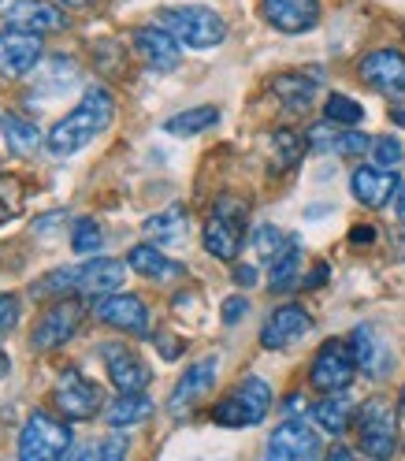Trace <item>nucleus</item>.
I'll return each mask as SVG.
<instances>
[{"mask_svg":"<svg viewBox=\"0 0 405 461\" xmlns=\"http://www.w3.org/2000/svg\"><path fill=\"white\" fill-rule=\"evenodd\" d=\"M112 120H115V97H112V90L94 86V90H86L82 101L49 131L45 146H49L52 157H71V153L90 146L97 134H104L112 127Z\"/></svg>","mask_w":405,"mask_h":461,"instance_id":"obj_1","label":"nucleus"},{"mask_svg":"<svg viewBox=\"0 0 405 461\" xmlns=\"http://www.w3.org/2000/svg\"><path fill=\"white\" fill-rule=\"evenodd\" d=\"M160 26H167L171 34L179 38V45L190 49H216L227 38V23L216 8L205 5H183V8H164L160 12Z\"/></svg>","mask_w":405,"mask_h":461,"instance_id":"obj_2","label":"nucleus"},{"mask_svg":"<svg viewBox=\"0 0 405 461\" xmlns=\"http://www.w3.org/2000/svg\"><path fill=\"white\" fill-rule=\"evenodd\" d=\"M246 201L238 197H220L212 216L205 220V230H201V239H205V249L216 257V261H235L242 253V242H246Z\"/></svg>","mask_w":405,"mask_h":461,"instance_id":"obj_3","label":"nucleus"},{"mask_svg":"<svg viewBox=\"0 0 405 461\" xmlns=\"http://www.w3.org/2000/svg\"><path fill=\"white\" fill-rule=\"evenodd\" d=\"M268 410H272V387L260 380V376H246L227 398L216 402L212 420L220 428H249V424L265 420Z\"/></svg>","mask_w":405,"mask_h":461,"instance_id":"obj_4","label":"nucleus"},{"mask_svg":"<svg viewBox=\"0 0 405 461\" xmlns=\"http://www.w3.org/2000/svg\"><path fill=\"white\" fill-rule=\"evenodd\" d=\"M357 447L368 457H391L398 447V413L387 398H368L357 410Z\"/></svg>","mask_w":405,"mask_h":461,"instance_id":"obj_5","label":"nucleus"},{"mask_svg":"<svg viewBox=\"0 0 405 461\" xmlns=\"http://www.w3.org/2000/svg\"><path fill=\"white\" fill-rule=\"evenodd\" d=\"M71 450V428L49 413H31L19 431V457L22 461H52Z\"/></svg>","mask_w":405,"mask_h":461,"instance_id":"obj_6","label":"nucleus"},{"mask_svg":"<svg viewBox=\"0 0 405 461\" xmlns=\"http://www.w3.org/2000/svg\"><path fill=\"white\" fill-rule=\"evenodd\" d=\"M357 372L361 368H357V357H354V346L346 342V339H331V342H324L320 350H316V357L309 365V384L316 391L331 394V391H346V387H350Z\"/></svg>","mask_w":405,"mask_h":461,"instance_id":"obj_7","label":"nucleus"},{"mask_svg":"<svg viewBox=\"0 0 405 461\" xmlns=\"http://www.w3.org/2000/svg\"><path fill=\"white\" fill-rule=\"evenodd\" d=\"M68 15L64 8L49 0H0V31H31V34H52L64 31Z\"/></svg>","mask_w":405,"mask_h":461,"instance_id":"obj_8","label":"nucleus"},{"mask_svg":"<svg viewBox=\"0 0 405 461\" xmlns=\"http://www.w3.org/2000/svg\"><path fill=\"white\" fill-rule=\"evenodd\" d=\"M265 454L272 461H309V457H320L324 454V443H320V431L309 428V420L291 417V420H283L272 431V436H268Z\"/></svg>","mask_w":405,"mask_h":461,"instance_id":"obj_9","label":"nucleus"},{"mask_svg":"<svg viewBox=\"0 0 405 461\" xmlns=\"http://www.w3.org/2000/svg\"><path fill=\"white\" fill-rule=\"evenodd\" d=\"M52 402H56V410H60L68 420H94L101 413L104 394H101L97 384L86 380L82 372L68 368L64 376L56 380V387H52Z\"/></svg>","mask_w":405,"mask_h":461,"instance_id":"obj_10","label":"nucleus"},{"mask_svg":"<svg viewBox=\"0 0 405 461\" xmlns=\"http://www.w3.org/2000/svg\"><path fill=\"white\" fill-rule=\"evenodd\" d=\"M82 321H86L82 302L60 298V302H56V305L41 316V321H38V328H34V335H31V346H34L38 354L56 350V346H64V342L75 339V331L82 328Z\"/></svg>","mask_w":405,"mask_h":461,"instance_id":"obj_11","label":"nucleus"},{"mask_svg":"<svg viewBox=\"0 0 405 461\" xmlns=\"http://www.w3.org/2000/svg\"><path fill=\"white\" fill-rule=\"evenodd\" d=\"M309 331H312L309 309L298 305V302H286V305L272 309L265 328H260V346H265V350H286V346L302 342Z\"/></svg>","mask_w":405,"mask_h":461,"instance_id":"obj_12","label":"nucleus"},{"mask_svg":"<svg viewBox=\"0 0 405 461\" xmlns=\"http://www.w3.org/2000/svg\"><path fill=\"white\" fill-rule=\"evenodd\" d=\"M101 361H104V372L108 380L115 384V391H146L153 372L149 365L141 361L127 342H104L101 346Z\"/></svg>","mask_w":405,"mask_h":461,"instance_id":"obj_13","label":"nucleus"},{"mask_svg":"<svg viewBox=\"0 0 405 461\" xmlns=\"http://www.w3.org/2000/svg\"><path fill=\"white\" fill-rule=\"evenodd\" d=\"M361 78L383 97H401L405 94V52L398 49H375L361 60Z\"/></svg>","mask_w":405,"mask_h":461,"instance_id":"obj_14","label":"nucleus"},{"mask_svg":"<svg viewBox=\"0 0 405 461\" xmlns=\"http://www.w3.org/2000/svg\"><path fill=\"white\" fill-rule=\"evenodd\" d=\"M97 321L123 331V335H146L149 331V305L138 294L115 291L108 298H97Z\"/></svg>","mask_w":405,"mask_h":461,"instance_id":"obj_15","label":"nucleus"},{"mask_svg":"<svg viewBox=\"0 0 405 461\" xmlns=\"http://www.w3.org/2000/svg\"><path fill=\"white\" fill-rule=\"evenodd\" d=\"M216 372H220V357L212 354V357H201V361H194L186 372H183V380L176 384V391H171V398H167V410L176 413V417H183V413H190L201 398H205L212 387H216Z\"/></svg>","mask_w":405,"mask_h":461,"instance_id":"obj_16","label":"nucleus"},{"mask_svg":"<svg viewBox=\"0 0 405 461\" xmlns=\"http://www.w3.org/2000/svg\"><path fill=\"white\" fill-rule=\"evenodd\" d=\"M260 15L279 34H309L320 23V0H260Z\"/></svg>","mask_w":405,"mask_h":461,"instance_id":"obj_17","label":"nucleus"},{"mask_svg":"<svg viewBox=\"0 0 405 461\" xmlns=\"http://www.w3.org/2000/svg\"><path fill=\"white\" fill-rule=\"evenodd\" d=\"M127 268L123 261H112V257H94L86 261L82 268H75V291L82 298H108L115 291H123V279H127Z\"/></svg>","mask_w":405,"mask_h":461,"instance_id":"obj_18","label":"nucleus"},{"mask_svg":"<svg viewBox=\"0 0 405 461\" xmlns=\"http://www.w3.org/2000/svg\"><path fill=\"white\" fill-rule=\"evenodd\" d=\"M41 60V34L31 31H0V75L22 78Z\"/></svg>","mask_w":405,"mask_h":461,"instance_id":"obj_19","label":"nucleus"},{"mask_svg":"<svg viewBox=\"0 0 405 461\" xmlns=\"http://www.w3.org/2000/svg\"><path fill=\"white\" fill-rule=\"evenodd\" d=\"M134 49L153 71H176L183 60V45L167 26H138L134 31Z\"/></svg>","mask_w":405,"mask_h":461,"instance_id":"obj_20","label":"nucleus"},{"mask_svg":"<svg viewBox=\"0 0 405 461\" xmlns=\"http://www.w3.org/2000/svg\"><path fill=\"white\" fill-rule=\"evenodd\" d=\"M350 346H354L357 368L364 372L368 380H383L387 372L394 368V354H391V346L380 339V331H375L372 324H361V328H354V335H350Z\"/></svg>","mask_w":405,"mask_h":461,"instance_id":"obj_21","label":"nucleus"},{"mask_svg":"<svg viewBox=\"0 0 405 461\" xmlns=\"http://www.w3.org/2000/svg\"><path fill=\"white\" fill-rule=\"evenodd\" d=\"M350 190L364 209H383L398 194V176L391 167H357L350 176Z\"/></svg>","mask_w":405,"mask_h":461,"instance_id":"obj_22","label":"nucleus"},{"mask_svg":"<svg viewBox=\"0 0 405 461\" xmlns=\"http://www.w3.org/2000/svg\"><path fill=\"white\" fill-rule=\"evenodd\" d=\"M127 265H130L138 276L153 279V283H171V279H183V276H186V268H183L179 261H171L167 253H160L157 242H153V246H149V242L134 246V249L127 253Z\"/></svg>","mask_w":405,"mask_h":461,"instance_id":"obj_23","label":"nucleus"},{"mask_svg":"<svg viewBox=\"0 0 405 461\" xmlns=\"http://www.w3.org/2000/svg\"><path fill=\"white\" fill-rule=\"evenodd\" d=\"M316 86H320V71H286L272 82V94L279 97V104H286L291 112H305L316 97Z\"/></svg>","mask_w":405,"mask_h":461,"instance_id":"obj_24","label":"nucleus"},{"mask_svg":"<svg viewBox=\"0 0 405 461\" xmlns=\"http://www.w3.org/2000/svg\"><path fill=\"white\" fill-rule=\"evenodd\" d=\"M153 417V398L146 391H120V398L104 410V420L112 428H138Z\"/></svg>","mask_w":405,"mask_h":461,"instance_id":"obj_25","label":"nucleus"},{"mask_svg":"<svg viewBox=\"0 0 405 461\" xmlns=\"http://www.w3.org/2000/svg\"><path fill=\"white\" fill-rule=\"evenodd\" d=\"M298 283H302V239L286 235V246L275 253V261H272L268 286L275 294H283V291H294Z\"/></svg>","mask_w":405,"mask_h":461,"instance_id":"obj_26","label":"nucleus"},{"mask_svg":"<svg viewBox=\"0 0 405 461\" xmlns=\"http://www.w3.org/2000/svg\"><path fill=\"white\" fill-rule=\"evenodd\" d=\"M309 146L320 149V153H335V157H361L372 149L368 134H357V131H328V127H312L309 131Z\"/></svg>","mask_w":405,"mask_h":461,"instance_id":"obj_27","label":"nucleus"},{"mask_svg":"<svg viewBox=\"0 0 405 461\" xmlns=\"http://www.w3.org/2000/svg\"><path fill=\"white\" fill-rule=\"evenodd\" d=\"M312 417L324 431H331V436H346V428L354 420V398H346L342 391H331L312 406Z\"/></svg>","mask_w":405,"mask_h":461,"instance_id":"obj_28","label":"nucleus"},{"mask_svg":"<svg viewBox=\"0 0 405 461\" xmlns=\"http://www.w3.org/2000/svg\"><path fill=\"white\" fill-rule=\"evenodd\" d=\"M0 131H4V141L12 146V153H19V157H31L41 146V131L34 120H26V115L0 108Z\"/></svg>","mask_w":405,"mask_h":461,"instance_id":"obj_29","label":"nucleus"},{"mask_svg":"<svg viewBox=\"0 0 405 461\" xmlns=\"http://www.w3.org/2000/svg\"><path fill=\"white\" fill-rule=\"evenodd\" d=\"M216 123H220V108L216 104H194V108H183L179 115H171V120H164V134L194 138V134H205Z\"/></svg>","mask_w":405,"mask_h":461,"instance_id":"obj_30","label":"nucleus"},{"mask_svg":"<svg viewBox=\"0 0 405 461\" xmlns=\"http://www.w3.org/2000/svg\"><path fill=\"white\" fill-rule=\"evenodd\" d=\"M146 235H149V242H157V246H176V242H183V239H186V209H183V205H171V209L149 216V220H146Z\"/></svg>","mask_w":405,"mask_h":461,"instance_id":"obj_31","label":"nucleus"},{"mask_svg":"<svg viewBox=\"0 0 405 461\" xmlns=\"http://www.w3.org/2000/svg\"><path fill=\"white\" fill-rule=\"evenodd\" d=\"M305 146H309V141H305L302 134H294V131H286V127L272 134V157H275V164H279L283 171H291L294 164H302Z\"/></svg>","mask_w":405,"mask_h":461,"instance_id":"obj_32","label":"nucleus"},{"mask_svg":"<svg viewBox=\"0 0 405 461\" xmlns=\"http://www.w3.org/2000/svg\"><path fill=\"white\" fill-rule=\"evenodd\" d=\"M26 209V186L19 176H0V227L19 220Z\"/></svg>","mask_w":405,"mask_h":461,"instance_id":"obj_33","label":"nucleus"},{"mask_svg":"<svg viewBox=\"0 0 405 461\" xmlns=\"http://www.w3.org/2000/svg\"><path fill=\"white\" fill-rule=\"evenodd\" d=\"M324 115H328V123H335V127H357L364 120V108L354 97H346V94H331L328 104H324Z\"/></svg>","mask_w":405,"mask_h":461,"instance_id":"obj_34","label":"nucleus"},{"mask_svg":"<svg viewBox=\"0 0 405 461\" xmlns=\"http://www.w3.org/2000/svg\"><path fill=\"white\" fill-rule=\"evenodd\" d=\"M101 242H104V230H101V223L97 220H78L75 223V230H71V249L75 253H82V257H94L97 249H101Z\"/></svg>","mask_w":405,"mask_h":461,"instance_id":"obj_35","label":"nucleus"},{"mask_svg":"<svg viewBox=\"0 0 405 461\" xmlns=\"http://www.w3.org/2000/svg\"><path fill=\"white\" fill-rule=\"evenodd\" d=\"M249 242H253V253L260 257V261H275V253L286 246V235H283V230L279 227H272V223H260L256 230H253V235H249Z\"/></svg>","mask_w":405,"mask_h":461,"instance_id":"obj_36","label":"nucleus"},{"mask_svg":"<svg viewBox=\"0 0 405 461\" xmlns=\"http://www.w3.org/2000/svg\"><path fill=\"white\" fill-rule=\"evenodd\" d=\"M68 291H75V268H56V272H49V276H41L34 283V294L38 298H52V294L60 298Z\"/></svg>","mask_w":405,"mask_h":461,"instance_id":"obj_37","label":"nucleus"},{"mask_svg":"<svg viewBox=\"0 0 405 461\" xmlns=\"http://www.w3.org/2000/svg\"><path fill=\"white\" fill-rule=\"evenodd\" d=\"M401 153H405V149H401V141H398L394 134L372 141V160L380 164V167H391V171H394V167L401 164Z\"/></svg>","mask_w":405,"mask_h":461,"instance_id":"obj_38","label":"nucleus"},{"mask_svg":"<svg viewBox=\"0 0 405 461\" xmlns=\"http://www.w3.org/2000/svg\"><path fill=\"white\" fill-rule=\"evenodd\" d=\"M127 436H120V431H115V436H108L104 443H97V447H86V450H78L75 457H104V461H120L123 454H127Z\"/></svg>","mask_w":405,"mask_h":461,"instance_id":"obj_39","label":"nucleus"},{"mask_svg":"<svg viewBox=\"0 0 405 461\" xmlns=\"http://www.w3.org/2000/svg\"><path fill=\"white\" fill-rule=\"evenodd\" d=\"M19 316H22V309H19V298H15V294H0V335L15 331Z\"/></svg>","mask_w":405,"mask_h":461,"instance_id":"obj_40","label":"nucleus"},{"mask_svg":"<svg viewBox=\"0 0 405 461\" xmlns=\"http://www.w3.org/2000/svg\"><path fill=\"white\" fill-rule=\"evenodd\" d=\"M246 312H249V302L246 298H227L223 302V324H238Z\"/></svg>","mask_w":405,"mask_h":461,"instance_id":"obj_41","label":"nucleus"},{"mask_svg":"<svg viewBox=\"0 0 405 461\" xmlns=\"http://www.w3.org/2000/svg\"><path fill=\"white\" fill-rule=\"evenodd\" d=\"M235 283L238 286H256V268L253 265H238L235 268Z\"/></svg>","mask_w":405,"mask_h":461,"instance_id":"obj_42","label":"nucleus"},{"mask_svg":"<svg viewBox=\"0 0 405 461\" xmlns=\"http://www.w3.org/2000/svg\"><path fill=\"white\" fill-rule=\"evenodd\" d=\"M324 279H328V265H316L312 276L302 279V286H324Z\"/></svg>","mask_w":405,"mask_h":461,"instance_id":"obj_43","label":"nucleus"},{"mask_svg":"<svg viewBox=\"0 0 405 461\" xmlns=\"http://www.w3.org/2000/svg\"><path fill=\"white\" fill-rule=\"evenodd\" d=\"M171 342H176L171 335H157V346H160V354H164V357H179V346H171Z\"/></svg>","mask_w":405,"mask_h":461,"instance_id":"obj_44","label":"nucleus"},{"mask_svg":"<svg viewBox=\"0 0 405 461\" xmlns=\"http://www.w3.org/2000/svg\"><path fill=\"white\" fill-rule=\"evenodd\" d=\"M398 220L405 223V183L398 186Z\"/></svg>","mask_w":405,"mask_h":461,"instance_id":"obj_45","label":"nucleus"},{"mask_svg":"<svg viewBox=\"0 0 405 461\" xmlns=\"http://www.w3.org/2000/svg\"><path fill=\"white\" fill-rule=\"evenodd\" d=\"M8 372H12V361H8V354H4V350H0V380H4Z\"/></svg>","mask_w":405,"mask_h":461,"instance_id":"obj_46","label":"nucleus"},{"mask_svg":"<svg viewBox=\"0 0 405 461\" xmlns=\"http://www.w3.org/2000/svg\"><path fill=\"white\" fill-rule=\"evenodd\" d=\"M64 8H86V5H94V0H60Z\"/></svg>","mask_w":405,"mask_h":461,"instance_id":"obj_47","label":"nucleus"},{"mask_svg":"<svg viewBox=\"0 0 405 461\" xmlns=\"http://www.w3.org/2000/svg\"><path fill=\"white\" fill-rule=\"evenodd\" d=\"M398 410L405 413V384H401V394H398Z\"/></svg>","mask_w":405,"mask_h":461,"instance_id":"obj_48","label":"nucleus"}]
</instances>
